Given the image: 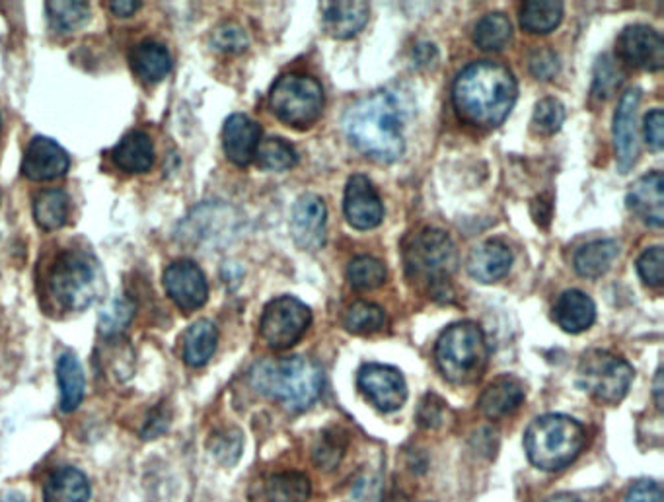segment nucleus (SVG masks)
Masks as SVG:
<instances>
[{"instance_id": "1", "label": "nucleus", "mask_w": 664, "mask_h": 502, "mask_svg": "<svg viewBox=\"0 0 664 502\" xmlns=\"http://www.w3.org/2000/svg\"><path fill=\"white\" fill-rule=\"evenodd\" d=\"M519 98L517 80L504 64L478 61L458 74L452 89V104L458 117L468 125L496 129L514 107Z\"/></svg>"}, {"instance_id": "2", "label": "nucleus", "mask_w": 664, "mask_h": 502, "mask_svg": "<svg viewBox=\"0 0 664 502\" xmlns=\"http://www.w3.org/2000/svg\"><path fill=\"white\" fill-rule=\"evenodd\" d=\"M344 127L349 143L368 158L392 164L406 151L400 105L385 90L353 104Z\"/></svg>"}, {"instance_id": "3", "label": "nucleus", "mask_w": 664, "mask_h": 502, "mask_svg": "<svg viewBox=\"0 0 664 502\" xmlns=\"http://www.w3.org/2000/svg\"><path fill=\"white\" fill-rule=\"evenodd\" d=\"M406 277L413 287L437 300L452 298V279L458 272V252L449 234L439 228H421L403 244Z\"/></svg>"}, {"instance_id": "4", "label": "nucleus", "mask_w": 664, "mask_h": 502, "mask_svg": "<svg viewBox=\"0 0 664 502\" xmlns=\"http://www.w3.org/2000/svg\"><path fill=\"white\" fill-rule=\"evenodd\" d=\"M254 390L277 401L287 411L300 413L320 398L324 370L308 357L259 360L249 372Z\"/></svg>"}, {"instance_id": "5", "label": "nucleus", "mask_w": 664, "mask_h": 502, "mask_svg": "<svg viewBox=\"0 0 664 502\" xmlns=\"http://www.w3.org/2000/svg\"><path fill=\"white\" fill-rule=\"evenodd\" d=\"M586 444L583 424L568 414H544L532 421L524 434L530 462L544 471L565 470Z\"/></svg>"}, {"instance_id": "6", "label": "nucleus", "mask_w": 664, "mask_h": 502, "mask_svg": "<svg viewBox=\"0 0 664 502\" xmlns=\"http://www.w3.org/2000/svg\"><path fill=\"white\" fill-rule=\"evenodd\" d=\"M435 359L440 375L450 383L470 386L478 382L489 360L483 329L473 321H458L447 327L435 347Z\"/></svg>"}, {"instance_id": "7", "label": "nucleus", "mask_w": 664, "mask_h": 502, "mask_svg": "<svg viewBox=\"0 0 664 502\" xmlns=\"http://www.w3.org/2000/svg\"><path fill=\"white\" fill-rule=\"evenodd\" d=\"M49 288L64 310H86L105 295L104 272L96 257L71 249L57 257L49 273Z\"/></svg>"}, {"instance_id": "8", "label": "nucleus", "mask_w": 664, "mask_h": 502, "mask_svg": "<svg viewBox=\"0 0 664 502\" xmlns=\"http://www.w3.org/2000/svg\"><path fill=\"white\" fill-rule=\"evenodd\" d=\"M269 105L280 123L297 131H306L321 117L324 90L313 76L288 72L273 84Z\"/></svg>"}, {"instance_id": "9", "label": "nucleus", "mask_w": 664, "mask_h": 502, "mask_svg": "<svg viewBox=\"0 0 664 502\" xmlns=\"http://www.w3.org/2000/svg\"><path fill=\"white\" fill-rule=\"evenodd\" d=\"M632 365L614 352L593 349L584 352L576 368V383L604 406H617L633 382Z\"/></svg>"}, {"instance_id": "10", "label": "nucleus", "mask_w": 664, "mask_h": 502, "mask_svg": "<svg viewBox=\"0 0 664 502\" xmlns=\"http://www.w3.org/2000/svg\"><path fill=\"white\" fill-rule=\"evenodd\" d=\"M313 321V311L295 296H279L265 306L259 331L275 351H287L303 339Z\"/></svg>"}, {"instance_id": "11", "label": "nucleus", "mask_w": 664, "mask_h": 502, "mask_svg": "<svg viewBox=\"0 0 664 502\" xmlns=\"http://www.w3.org/2000/svg\"><path fill=\"white\" fill-rule=\"evenodd\" d=\"M357 386L368 401L382 413H394L406 403L408 386L398 368L388 365H365L357 375Z\"/></svg>"}, {"instance_id": "12", "label": "nucleus", "mask_w": 664, "mask_h": 502, "mask_svg": "<svg viewBox=\"0 0 664 502\" xmlns=\"http://www.w3.org/2000/svg\"><path fill=\"white\" fill-rule=\"evenodd\" d=\"M617 57L643 71H661L664 66V41L651 25L632 24L624 28L616 43Z\"/></svg>"}, {"instance_id": "13", "label": "nucleus", "mask_w": 664, "mask_h": 502, "mask_svg": "<svg viewBox=\"0 0 664 502\" xmlns=\"http://www.w3.org/2000/svg\"><path fill=\"white\" fill-rule=\"evenodd\" d=\"M164 288L170 300L185 314L200 310L207 303V279L200 265L190 259H180L168 265V269L164 272Z\"/></svg>"}, {"instance_id": "14", "label": "nucleus", "mask_w": 664, "mask_h": 502, "mask_svg": "<svg viewBox=\"0 0 664 502\" xmlns=\"http://www.w3.org/2000/svg\"><path fill=\"white\" fill-rule=\"evenodd\" d=\"M640 104L641 90L630 89L620 100L614 115V146H616L617 170L622 174H627L640 158V131H637Z\"/></svg>"}, {"instance_id": "15", "label": "nucleus", "mask_w": 664, "mask_h": 502, "mask_svg": "<svg viewBox=\"0 0 664 502\" xmlns=\"http://www.w3.org/2000/svg\"><path fill=\"white\" fill-rule=\"evenodd\" d=\"M344 213L357 230H372L385 218V205L372 182L362 174L349 177L345 185Z\"/></svg>"}, {"instance_id": "16", "label": "nucleus", "mask_w": 664, "mask_h": 502, "mask_svg": "<svg viewBox=\"0 0 664 502\" xmlns=\"http://www.w3.org/2000/svg\"><path fill=\"white\" fill-rule=\"evenodd\" d=\"M326 221L328 211L318 195L306 193L298 197L290 216V234L295 244L305 252H318L326 244Z\"/></svg>"}, {"instance_id": "17", "label": "nucleus", "mask_w": 664, "mask_h": 502, "mask_svg": "<svg viewBox=\"0 0 664 502\" xmlns=\"http://www.w3.org/2000/svg\"><path fill=\"white\" fill-rule=\"evenodd\" d=\"M69 166V154L48 136L32 139L22 158V174L33 182H48L64 176Z\"/></svg>"}, {"instance_id": "18", "label": "nucleus", "mask_w": 664, "mask_h": 502, "mask_svg": "<svg viewBox=\"0 0 664 502\" xmlns=\"http://www.w3.org/2000/svg\"><path fill=\"white\" fill-rule=\"evenodd\" d=\"M262 141V125L246 113H234L223 127V148L226 158L236 166L246 167L256 156Z\"/></svg>"}, {"instance_id": "19", "label": "nucleus", "mask_w": 664, "mask_h": 502, "mask_svg": "<svg viewBox=\"0 0 664 502\" xmlns=\"http://www.w3.org/2000/svg\"><path fill=\"white\" fill-rule=\"evenodd\" d=\"M627 207L640 216L643 223L653 228L664 224L663 172H648L640 177L627 192Z\"/></svg>"}, {"instance_id": "20", "label": "nucleus", "mask_w": 664, "mask_h": 502, "mask_svg": "<svg viewBox=\"0 0 664 502\" xmlns=\"http://www.w3.org/2000/svg\"><path fill=\"white\" fill-rule=\"evenodd\" d=\"M368 2L362 0H339L321 4V24L334 40H351L353 35L367 25Z\"/></svg>"}, {"instance_id": "21", "label": "nucleus", "mask_w": 664, "mask_h": 502, "mask_svg": "<svg viewBox=\"0 0 664 502\" xmlns=\"http://www.w3.org/2000/svg\"><path fill=\"white\" fill-rule=\"evenodd\" d=\"M512 265L511 247L501 239H486L473 247L468 257V273L478 283H497L503 279Z\"/></svg>"}, {"instance_id": "22", "label": "nucleus", "mask_w": 664, "mask_h": 502, "mask_svg": "<svg viewBox=\"0 0 664 502\" xmlns=\"http://www.w3.org/2000/svg\"><path fill=\"white\" fill-rule=\"evenodd\" d=\"M524 403V386L512 376H499L489 383L480 398L481 413L488 419H503Z\"/></svg>"}, {"instance_id": "23", "label": "nucleus", "mask_w": 664, "mask_h": 502, "mask_svg": "<svg viewBox=\"0 0 664 502\" xmlns=\"http://www.w3.org/2000/svg\"><path fill=\"white\" fill-rule=\"evenodd\" d=\"M553 319L568 334H583L596 319V306L581 290H565L553 308Z\"/></svg>"}, {"instance_id": "24", "label": "nucleus", "mask_w": 664, "mask_h": 502, "mask_svg": "<svg viewBox=\"0 0 664 502\" xmlns=\"http://www.w3.org/2000/svg\"><path fill=\"white\" fill-rule=\"evenodd\" d=\"M113 164L125 174H144L154 164V143L144 131H131L113 148Z\"/></svg>"}, {"instance_id": "25", "label": "nucleus", "mask_w": 664, "mask_h": 502, "mask_svg": "<svg viewBox=\"0 0 664 502\" xmlns=\"http://www.w3.org/2000/svg\"><path fill=\"white\" fill-rule=\"evenodd\" d=\"M129 64L143 82L159 84L172 71V57L159 41H143L131 49Z\"/></svg>"}, {"instance_id": "26", "label": "nucleus", "mask_w": 664, "mask_h": 502, "mask_svg": "<svg viewBox=\"0 0 664 502\" xmlns=\"http://www.w3.org/2000/svg\"><path fill=\"white\" fill-rule=\"evenodd\" d=\"M90 483L76 468H59L43 486V502H89Z\"/></svg>"}, {"instance_id": "27", "label": "nucleus", "mask_w": 664, "mask_h": 502, "mask_svg": "<svg viewBox=\"0 0 664 502\" xmlns=\"http://www.w3.org/2000/svg\"><path fill=\"white\" fill-rule=\"evenodd\" d=\"M617 256L620 244L616 239H594L576 252L575 272L584 279H599L610 272Z\"/></svg>"}, {"instance_id": "28", "label": "nucleus", "mask_w": 664, "mask_h": 502, "mask_svg": "<svg viewBox=\"0 0 664 502\" xmlns=\"http://www.w3.org/2000/svg\"><path fill=\"white\" fill-rule=\"evenodd\" d=\"M57 382L61 391V411L72 413L84 398V372L81 360L72 351H64L57 360Z\"/></svg>"}, {"instance_id": "29", "label": "nucleus", "mask_w": 664, "mask_h": 502, "mask_svg": "<svg viewBox=\"0 0 664 502\" xmlns=\"http://www.w3.org/2000/svg\"><path fill=\"white\" fill-rule=\"evenodd\" d=\"M218 344V329L211 319L195 321L184 339V360L193 368L205 367L215 355Z\"/></svg>"}, {"instance_id": "30", "label": "nucleus", "mask_w": 664, "mask_h": 502, "mask_svg": "<svg viewBox=\"0 0 664 502\" xmlns=\"http://www.w3.org/2000/svg\"><path fill=\"white\" fill-rule=\"evenodd\" d=\"M264 496L267 502H308L313 496V483L298 471L275 473L265 481Z\"/></svg>"}, {"instance_id": "31", "label": "nucleus", "mask_w": 664, "mask_h": 502, "mask_svg": "<svg viewBox=\"0 0 664 502\" xmlns=\"http://www.w3.org/2000/svg\"><path fill=\"white\" fill-rule=\"evenodd\" d=\"M563 2L555 0H529L519 12L521 25L530 33H550L561 24Z\"/></svg>"}, {"instance_id": "32", "label": "nucleus", "mask_w": 664, "mask_h": 502, "mask_svg": "<svg viewBox=\"0 0 664 502\" xmlns=\"http://www.w3.org/2000/svg\"><path fill=\"white\" fill-rule=\"evenodd\" d=\"M69 216V197L63 189H48L38 195L33 203V218L41 230H59L63 228Z\"/></svg>"}, {"instance_id": "33", "label": "nucleus", "mask_w": 664, "mask_h": 502, "mask_svg": "<svg viewBox=\"0 0 664 502\" xmlns=\"http://www.w3.org/2000/svg\"><path fill=\"white\" fill-rule=\"evenodd\" d=\"M511 22L501 12H491L481 18L473 30V41L483 51H501L511 43Z\"/></svg>"}, {"instance_id": "34", "label": "nucleus", "mask_w": 664, "mask_h": 502, "mask_svg": "<svg viewBox=\"0 0 664 502\" xmlns=\"http://www.w3.org/2000/svg\"><path fill=\"white\" fill-rule=\"evenodd\" d=\"M386 314L377 304L359 300L353 303L344 314V326L349 334H377L385 327Z\"/></svg>"}, {"instance_id": "35", "label": "nucleus", "mask_w": 664, "mask_h": 502, "mask_svg": "<svg viewBox=\"0 0 664 502\" xmlns=\"http://www.w3.org/2000/svg\"><path fill=\"white\" fill-rule=\"evenodd\" d=\"M49 24L53 30L61 33L76 32L86 25L90 20L89 2H74V0H64V2H48Z\"/></svg>"}, {"instance_id": "36", "label": "nucleus", "mask_w": 664, "mask_h": 502, "mask_svg": "<svg viewBox=\"0 0 664 502\" xmlns=\"http://www.w3.org/2000/svg\"><path fill=\"white\" fill-rule=\"evenodd\" d=\"M254 160L257 166L269 172H285L290 167L297 166L298 154L293 144H288L283 139H267L257 146Z\"/></svg>"}, {"instance_id": "37", "label": "nucleus", "mask_w": 664, "mask_h": 502, "mask_svg": "<svg viewBox=\"0 0 664 502\" xmlns=\"http://www.w3.org/2000/svg\"><path fill=\"white\" fill-rule=\"evenodd\" d=\"M386 265L372 256L353 257L347 265V279L357 290H372L386 283Z\"/></svg>"}, {"instance_id": "38", "label": "nucleus", "mask_w": 664, "mask_h": 502, "mask_svg": "<svg viewBox=\"0 0 664 502\" xmlns=\"http://www.w3.org/2000/svg\"><path fill=\"white\" fill-rule=\"evenodd\" d=\"M135 304L129 298H115L113 303L108 304L98 321V329L102 337H118L123 334L135 316Z\"/></svg>"}, {"instance_id": "39", "label": "nucleus", "mask_w": 664, "mask_h": 502, "mask_svg": "<svg viewBox=\"0 0 664 502\" xmlns=\"http://www.w3.org/2000/svg\"><path fill=\"white\" fill-rule=\"evenodd\" d=\"M625 74L620 69V64L610 55H604L599 59V63L594 66L593 94L599 100H609L612 94H616V90L624 84Z\"/></svg>"}, {"instance_id": "40", "label": "nucleus", "mask_w": 664, "mask_h": 502, "mask_svg": "<svg viewBox=\"0 0 664 502\" xmlns=\"http://www.w3.org/2000/svg\"><path fill=\"white\" fill-rule=\"evenodd\" d=\"M565 121V107L555 98H544L538 102L532 115V127L540 135H555Z\"/></svg>"}, {"instance_id": "41", "label": "nucleus", "mask_w": 664, "mask_h": 502, "mask_svg": "<svg viewBox=\"0 0 664 502\" xmlns=\"http://www.w3.org/2000/svg\"><path fill=\"white\" fill-rule=\"evenodd\" d=\"M345 447H347V440L341 432H324L320 442L314 448V462L320 470H334L344 458Z\"/></svg>"}, {"instance_id": "42", "label": "nucleus", "mask_w": 664, "mask_h": 502, "mask_svg": "<svg viewBox=\"0 0 664 502\" xmlns=\"http://www.w3.org/2000/svg\"><path fill=\"white\" fill-rule=\"evenodd\" d=\"M663 246L648 247L637 259V272L647 287L661 288L664 283Z\"/></svg>"}, {"instance_id": "43", "label": "nucleus", "mask_w": 664, "mask_h": 502, "mask_svg": "<svg viewBox=\"0 0 664 502\" xmlns=\"http://www.w3.org/2000/svg\"><path fill=\"white\" fill-rule=\"evenodd\" d=\"M248 33L244 32L241 25H221L213 33V45L223 53H242L244 49L248 48Z\"/></svg>"}, {"instance_id": "44", "label": "nucleus", "mask_w": 664, "mask_h": 502, "mask_svg": "<svg viewBox=\"0 0 664 502\" xmlns=\"http://www.w3.org/2000/svg\"><path fill=\"white\" fill-rule=\"evenodd\" d=\"M345 502H382V479L377 473H362L355 479Z\"/></svg>"}, {"instance_id": "45", "label": "nucleus", "mask_w": 664, "mask_h": 502, "mask_svg": "<svg viewBox=\"0 0 664 502\" xmlns=\"http://www.w3.org/2000/svg\"><path fill=\"white\" fill-rule=\"evenodd\" d=\"M447 411H449L447 403L439 396L427 393L423 401H421V406H419V411H417V421L425 429H437V427L445 423Z\"/></svg>"}, {"instance_id": "46", "label": "nucleus", "mask_w": 664, "mask_h": 502, "mask_svg": "<svg viewBox=\"0 0 664 502\" xmlns=\"http://www.w3.org/2000/svg\"><path fill=\"white\" fill-rule=\"evenodd\" d=\"M211 450H213V454L216 455V460H218V462H223L226 463V465H231V463L236 462V460L241 458V432L228 431L223 432V434H218V437H215V439H213Z\"/></svg>"}, {"instance_id": "47", "label": "nucleus", "mask_w": 664, "mask_h": 502, "mask_svg": "<svg viewBox=\"0 0 664 502\" xmlns=\"http://www.w3.org/2000/svg\"><path fill=\"white\" fill-rule=\"evenodd\" d=\"M529 69L538 80H550L560 71V57L552 49H537L529 59Z\"/></svg>"}, {"instance_id": "48", "label": "nucleus", "mask_w": 664, "mask_h": 502, "mask_svg": "<svg viewBox=\"0 0 664 502\" xmlns=\"http://www.w3.org/2000/svg\"><path fill=\"white\" fill-rule=\"evenodd\" d=\"M664 113L663 110H651L645 115V141H647L648 148L653 152L663 151L664 146Z\"/></svg>"}, {"instance_id": "49", "label": "nucleus", "mask_w": 664, "mask_h": 502, "mask_svg": "<svg viewBox=\"0 0 664 502\" xmlns=\"http://www.w3.org/2000/svg\"><path fill=\"white\" fill-rule=\"evenodd\" d=\"M170 424V411L166 407H154L151 414H149V419H146V423L143 427V437L144 439H156V437H161L162 432H166Z\"/></svg>"}, {"instance_id": "50", "label": "nucleus", "mask_w": 664, "mask_h": 502, "mask_svg": "<svg viewBox=\"0 0 664 502\" xmlns=\"http://www.w3.org/2000/svg\"><path fill=\"white\" fill-rule=\"evenodd\" d=\"M625 502H663V489L656 481H640L632 486Z\"/></svg>"}, {"instance_id": "51", "label": "nucleus", "mask_w": 664, "mask_h": 502, "mask_svg": "<svg viewBox=\"0 0 664 502\" xmlns=\"http://www.w3.org/2000/svg\"><path fill=\"white\" fill-rule=\"evenodd\" d=\"M143 7V2L139 0H120V2H110V10L115 17L127 18L133 17L136 10Z\"/></svg>"}, {"instance_id": "52", "label": "nucleus", "mask_w": 664, "mask_h": 502, "mask_svg": "<svg viewBox=\"0 0 664 502\" xmlns=\"http://www.w3.org/2000/svg\"><path fill=\"white\" fill-rule=\"evenodd\" d=\"M655 403L658 409H663V368L656 370L655 376Z\"/></svg>"}, {"instance_id": "53", "label": "nucleus", "mask_w": 664, "mask_h": 502, "mask_svg": "<svg viewBox=\"0 0 664 502\" xmlns=\"http://www.w3.org/2000/svg\"><path fill=\"white\" fill-rule=\"evenodd\" d=\"M545 502H583V501H581V499H579V496H576V494L561 493V494H553V496H550V499H548V501H545Z\"/></svg>"}, {"instance_id": "54", "label": "nucleus", "mask_w": 664, "mask_h": 502, "mask_svg": "<svg viewBox=\"0 0 664 502\" xmlns=\"http://www.w3.org/2000/svg\"><path fill=\"white\" fill-rule=\"evenodd\" d=\"M0 502H25V499L20 493L9 491V493L0 494Z\"/></svg>"}, {"instance_id": "55", "label": "nucleus", "mask_w": 664, "mask_h": 502, "mask_svg": "<svg viewBox=\"0 0 664 502\" xmlns=\"http://www.w3.org/2000/svg\"><path fill=\"white\" fill-rule=\"evenodd\" d=\"M0 201H2V193H0Z\"/></svg>"}]
</instances>
